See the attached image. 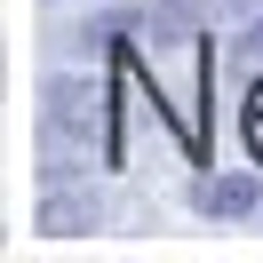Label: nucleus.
I'll return each mask as SVG.
<instances>
[{
  "instance_id": "1",
  "label": "nucleus",
  "mask_w": 263,
  "mask_h": 263,
  "mask_svg": "<svg viewBox=\"0 0 263 263\" xmlns=\"http://www.w3.org/2000/svg\"><path fill=\"white\" fill-rule=\"evenodd\" d=\"M120 160V128H112V96L88 80H48L40 88V167L48 176H80V167Z\"/></svg>"
},
{
  "instance_id": "5",
  "label": "nucleus",
  "mask_w": 263,
  "mask_h": 263,
  "mask_svg": "<svg viewBox=\"0 0 263 263\" xmlns=\"http://www.w3.org/2000/svg\"><path fill=\"white\" fill-rule=\"evenodd\" d=\"M231 56H239V64H247V72H263V16H255V24H247V32H239V40H231Z\"/></svg>"
},
{
  "instance_id": "2",
  "label": "nucleus",
  "mask_w": 263,
  "mask_h": 263,
  "mask_svg": "<svg viewBox=\"0 0 263 263\" xmlns=\"http://www.w3.org/2000/svg\"><path fill=\"white\" fill-rule=\"evenodd\" d=\"M32 223L48 231V239H80V231L104 223V199H96V183H80V176H40Z\"/></svg>"
},
{
  "instance_id": "3",
  "label": "nucleus",
  "mask_w": 263,
  "mask_h": 263,
  "mask_svg": "<svg viewBox=\"0 0 263 263\" xmlns=\"http://www.w3.org/2000/svg\"><path fill=\"white\" fill-rule=\"evenodd\" d=\"M192 208L208 215V223H231V215H255V208H263V183L247 176V167H231V176H199V183H192Z\"/></svg>"
},
{
  "instance_id": "4",
  "label": "nucleus",
  "mask_w": 263,
  "mask_h": 263,
  "mask_svg": "<svg viewBox=\"0 0 263 263\" xmlns=\"http://www.w3.org/2000/svg\"><path fill=\"white\" fill-rule=\"evenodd\" d=\"M247 152H255V160H263V72H255V88H247Z\"/></svg>"
}]
</instances>
